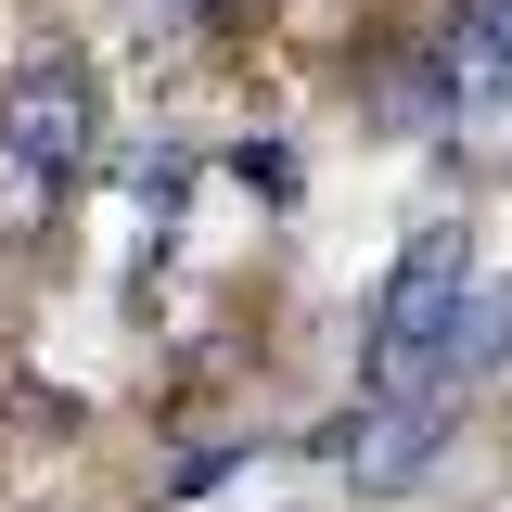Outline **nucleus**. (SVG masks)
<instances>
[{
	"mask_svg": "<svg viewBox=\"0 0 512 512\" xmlns=\"http://www.w3.org/2000/svg\"><path fill=\"white\" fill-rule=\"evenodd\" d=\"M461 295H474V231L461 218H423L397 269H384V308L359 333V423L397 410V397H423L448 372V346H461Z\"/></svg>",
	"mask_w": 512,
	"mask_h": 512,
	"instance_id": "f257e3e1",
	"label": "nucleus"
},
{
	"mask_svg": "<svg viewBox=\"0 0 512 512\" xmlns=\"http://www.w3.org/2000/svg\"><path fill=\"white\" fill-rule=\"evenodd\" d=\"M90 128H103V90H90L77 52L13 64V90H0V167H26L39 192H64L77 167H90Z\"/></svg>",
	"mask_w": 512,
	"mask_h": 512,
	"instance_id": "f03ea898",
	"label": "nucleus"
},
{
	"mask_svg": "<svg viewBox=\"0 0 512 512\" xmlns=\"http://www.w3.org/2000/svg\"><path fill=\"white\" fill-rule=\"evenodd\" d=\"M436 423H448V397H397V423H384L372 448H359V487H397L423 448H436Z\"/></svg>",
	"mask_w": 512,
	"mask_h": 512,
	"instance_id": "7ed1b4c3",
	"label": "nucleus"
},
{
	"mask_svg": "<svg viewBox=\"0 0 512 512\" xmlns=\"http://www.w3.org/2000/svg\"><path fill=\"white\" fill-rule=\"evenodd\" d=\"M474 39H487V52H512V0H487V13H474Z\"/></svg>",
	"mask_w": 512,
	"mask_h": 512,
	"instance_id": "20e7f679",
	"label": "nucleus"
},
{
	"mask_svg": "<svg viewBox=\"0 0 512 512\" xmlns=\"http://www.w3.org/2000/svg\"><path fill=\"white\" fill-rule=\"evenodd\" d=\"M180 13H231V0H180Z\"/></svg>",
	"mask_w": 512,
	"mask_h": 512,
	"instance_id": "39448f33",
	"label": "nucleus"
}]
</instances>
